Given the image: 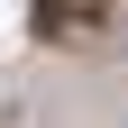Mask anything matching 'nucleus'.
Here are the masks:
<instances>
[{
	"label": "nucleus",
	"mask_w": 128,
	"mask_h": 128,
	"mask_svg": "<svg viewBox=\"0 0 128 128\" xmlns=\"http://www.w3.org/2000/svg\"><path fill=\"white\" fill-rule=\"evenodd\" d=\"M110 0H46L37 18H46V37H82V18H101Z\"/></svg>",
	"instance_id": "obj_1"
}]
</instances>
